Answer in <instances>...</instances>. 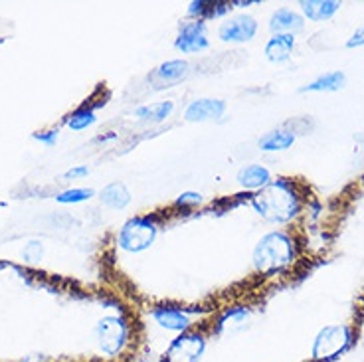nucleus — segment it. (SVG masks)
I'll return each mask as SVG.
<instances>
[{
	"label": "nucleus",
	"mask_w": 364,
	"mask_h": 362,
	"mask_svg": "<svg viewBox=\"0 0 364 362\" xmlns=\"http://www.w3.org/2000/svg\"><path fill=\"white\" fill-rule=\"evenodd\" d=\"M255 212L267 222H289L299 212V198L285 181H273L252 196Z\"/></svg>",
	"instance_id": "nucleus-1"
},
{
	"label": "nucleus",
	"mask_w": 364,
	"mask_h": 362,
	"mask_svg": "<svg viewBox=\"0 0 364 362\" xmlns=\"http://www.w3.org/2000/svg\"><path fill=\"white\" fill-rule=\"evenodd\" d=\"M295 247L291 238L283 232H272L259 240V244L254 250V267L264 275H272L282 272L293 262Z\"/></svg>",
	"instance_id": "nucleus-2"
},
{
	"label": "nucleus",
	"mask_w": 364,
	"mask_h": 362,
	"mask_svg": "<svg viewBox=\"0 0 364 362\" xmlns=\"http://www.w3.org/2000/svg\"><path fill=\"white\" fill-rule=\"evenodd\" d=\"M155 238L156 226L151 218H131L119 232V247L131 254H139V252H145L146 247H151Z\"/></svg>",
	"instance_id": "nucleus-3"
},
{
	"label": "nucleus",
	"mask_w": 364,
	"mask_h": 362,
	"mask_svg": "<svg viewBox=\"0 0 364 362\" xmlns=\"http://www.w3.org/2000/svg\"><path fill=\"white\" fill-rule=\"evenodd\" d=\"M353 341L350 329L345 325H331L318 331L313 343V358L315 361H333L338 354L345 353Z\"/></svg>",
	"instance_id": "nucleus-4"
},
{
	"label": "nucleus",
	"mask_w": 364,
	"mask_h": 362,
	"mask_svg": "<svg viewBox=\"0 0 364 362\" xmlns=\"http://www.w3.org/2000/svg\"><path fill=\"white\" fill-rule=\"evenodd\" d=\"M101 353L117 356L129 341V325L123 317H103L95 326Z\"/></svg>",
	"instance_id": "nucleus-5"
},
{
	"label": "nucleus",
	"mask_w": 364,
	"mask_h": 362,
	"mask_svg": "<svg viewBox=\"0 0 364 362\" xmlns=\"http://www.w3.org/2000/svg\"><path fill=\"white\" fill-rule=\"evenodd\" d=\"M204 351H206V339L200 333L186 331L171 343L166 351V362H200Z\"/></svg>",
	"instance_id": "nucleus-6"
},
{
	"label": "nucleus",
	"mask_w": 364,
	"mask_h": 362,
	"mask_svg": "<svg viewBox=\"0 0 364 362\" xmlns=\"http://www.w3.org/2000/svg\"><path fill=\"white\" fill-rule=\"evenodd\" d=\"M208 30H206V22L202 20H192L182 24L178 38H176V50H181L182 54H194L208 48Z\"/></svg>",
	"instance_id": "nucleus-7"
},
{
	"label": "nucleus",
	"mask_w": 364,
	"mask_h": 362,
	"mask_svg": "<svg viewBox=\"0 0 364 362\" xmlns=\"http://www.w3.org/2000/svg\"><path fill=\"white\" fill-rule=\"evenodd\" d=\"M257 32V22L252 16H236L226 20L218 30L220 40L224 42H250Z\"/></svg>",
	"instance_id": "nucleus-8"
},
{
	"label": "nucleus",
	"mask_w": 364,
	"mask_h": 362,
	"mask_svg": "<svg viewBox=\"0 0 364 362\" xmlns=\"http://www.w3.org/2000/svg\"><path fill=\"white\" fill-rule=\"evenodd\" d=\"M226 111V103L222 100H196L184 111V119L191 123H200L210 119H220Z\"/></svg>",
	"instance_id": "nucleus-9"
},
{
	"label": "nucleus",
	"mask_w": 364,
	"mask_h": 362,
	"mask_svg": "<svg viewBox=\"0 0 364 362\" xmlns=\"http://www.w3.org/2000/svg\"><path fill=\"white\" fill-rule=\"evenodd\" d=\"M153 319L159 326L173 333H186L191 326V317L176 307H159L153 311Z\"/></svg>",
	"instance_id": "nucleus-10"
},
{
	"label": "nucleus",
	"mask_w": 364,
	"mask_h": 362,
	"mask_svg": "<svg viewBox=\"0 0 364 362\" xmlns=\"http://www.w3.org/2000/svg\"><path fill=\"white\" fill-rule=\"evenodd\" d=\"M303 26H305L303 16L291 9L275 10L269 20V30L273 34H291L293 36L295 32H301Z\"/></svg>",
	"instance_id": "nucleus-11"
},
{
	"label": "nucleus",
	"mask_w": 364,
	"mask_h": 362,
	"mask_svg": "<svg viewBox=\"0 0 364 362\" xmlns=\"http://www.w3.org/2000/svg\"><path fill=\"white\" fill-rule=\"evenodd\" d=\"M237 182L246 191H262L272 182V174L262 164H247L237 172Z\"/></svg>",
	"instance_id": "nucleus-12"
},
{
	"label": "nucleus",
	"mask_w": 364,
	"mask_h": 362,
	"mask_svg": "<svg viewBox=\"0 0 364 362\" xmlns=\"http://www.w3.org/2000/svg\"><path fill=\"white\" fill-rule=\"evenodd\" d=\"M295 38L291 34H275V36L265 44V58L273 64H282L291 58Z\"/></svg>",
	"instance_id": "nucleus-13"
},
{
	"label": "nucleus",
	"mask_w": 364,
	"mask_h": 362,
	"mask_svg": "<svg viewBox=\"0 0 364 362\" xmlns=\"http://www.w3.org/2000/svg\"><path fill=\"white\" fill-rule=\"evenodd\" d=\"M338 9H341V2H337V0H303L301 2L303 14L313 22L333 18Z\"/></svg>",
	"instance_id": "nucleus-14"
},
{
	"label": "nucleus",
	"mask_w": 364,
	"mask_h": 362,
	"mask_svg": "<svg viewBox=\"0 0 364 362\" xmlns=\"http://www.w3.org/2000/svg\"><path fill=\"white\" fill-rule=\"evenodd\" d=\"M188 68L191 65L186 64L184 60H171V62H164L159 70L155 72V78L156 82L161 83H178L181 80H184L186 75H188Z\"/></svg>",
	"instance_id": "nucleus-15"
},
{
	"label": "nucleus",
	"mask_w": 364,
	"mask_h": 362,
	"mask_svg": "<svg viewBox=\"0 0 364 362\" xmlns=\"http://www.w3.org/2000/svg\"><path fill=\"white\" fill-rule=\"evenodd\" d=\"M100 200L105 206H109V208L121 210L131 202V194H129L127 186L123 182H111L109 186H105L101 191Z\"/></svg>",
	"instance_id": "nucleus-16"
},
{
	"label": "nucleus",
	"mask_w": 364,
	"mask_h": 362,
	"mask_svg": "<svg viewBox=\"0 0 364 362\" xmlns=\"http://www.w3.org/2000/svg\"><path fill=\"white\" fill-rule=\"evenodd\" d=\"M293 143H295V135H293L291 131L277 129V131H272V133H267V135L259 139V149L267 151V153H272V151H285Z\"/></svg>",
	"instance_id": "nucleus-17"
},
{
	"label": "nucleus",
	"mask_w": 364,
	"mask_h": 362,
	"mask_svg": "<svg viewBox=\"0 0 364 362\" xmlns=\"http://www.w3.org/2000/svg\"><path fill=\"white\" fill-rule=\"evenodd\" d=\"M174 103L173 101H161V103H151V105H143V107L135 109V117L143 119V121H153V123H161L164 119L173 113Z\"/></svg>",
	"instance_id": "nucleus-18"
},
{
	"label": "nucleus",
	"mask_w": 364,
	"mask_h": 362,
	"mask_svg": "<svg viewBox=\"0 0 364 362\" xmlns=\"http://www.w3.org/2000/svg\"><path fill=\"white\" fill-rule=\"evenodd\" d=\"M232 9L230 6V2H192L191 9H188V14L191 16H196V20H202L204 18H214V16H222L224 12Z\"/></svg>",
	"instance_id": "nucleus-19"
},
{
	"label": "nucleus",
	"mask_w": 364,
	"mask_h": 362,
	"mask_svg": "<svg viewBox=\"0 0 364 362\" xmlns=\"http://www.w3.org/2000/svg\"><path fill=\"white\" fill-rule=\"evenodd\" d=\"M346 82V75L343 72H328L325 75L317 78L315 82L305 85L303 91H337L341 90Z\"/></svg>",
	"instance_id": "nucleus-20"
},
{
	"label": "nucleus",
	"mask_w": 364,
	"mask_h": 362,
	"mask_svg": "<svg viewBox=\"0 0 364 362\" xmlns=\"http://www.w3.org/2000/svg\"><path fill=\"white\" fill-rule=\"evenodd\" d=\"M95 123V113L91 109H77L72 117L68 119V127L72 131H83Z\"/></svg>",
	"instance_id": "nucleus-21"
},
{
	"label": "nucleus",
	"mask_w": 364,
	"mask_h": 362,
	"mask_svg": "<svg viewBox=\"0 0 364 362\" xmlns=\"http://www.w3.org/2000/svg\"><path fill=\"white\" fill-rule=\"evenodd\" d=\"M95 192L91 191V188H70V191L60 192L55 200L60 202V204H77V202H85V200H90Z\"/></svg>",
	"instance_id": "nucleus-22"
},
{
	"label": "nucleus",
	"mask_w": 364,
	"mask_h": 362,
	"mask_svg": "<svg viewBox=\"0 0 364 362\" xmlns=\"http://www.w3.org/2000/svg\"><path fill=\"white\" fill-rule=\"evenodd\" d=\"M247 319H250V313H247L244 307H232L230 311L224 313V317L220 319V326H244Z\"/></svg>",
	"instance_id": "nucleus-23"
},
{
	"label": "nucleus",
	"mask_w": 364,
	"mask_h": 362,
	"mask_svg": "<svg viewBox=\"0 0 364 362\" xmlns=\"http://www.w3.org/2000/svg\"><path fill=\"white\" fill-rule=\"evenodd\" d=\"M42 254H44V247H42V244H38V242H30V244L24 247L22 257H24L26 262H38V260H42Z\"/></svg>",
	"instance_id": "nucleus-24"
},
{
	"label": "nucleus",
	"mask_w": 364,
	"mask_h": 362,
	"mask_svg": "<svg viewBox=\"0 0 364 362\" xmlns=\"http://www.w3.org/2000/svg\"><path fill=\"white\" fill-rule=\"evenodd\" d=\"M202 196L198 192H182L181 196L176 198L178 206H188V204H200Z\"/></svg>",
	"instance_id": "nucleus-25"
},
{
	"label": "nucleus",
	"mask_w": 364,
	"mask_h": 362,
	"mask_svg": "<svg viewBox=\"0 0 364 362\" xmlns=\"http://www.w3.org/2000/svg\"><path fill=\"white\" fill-rule=\"evenodd\" d=\"M34 139L48 147H54L55 143H58V131H44V133H36Z\"/></svg>",
	"instance_id": "nucleus-26"
},
{
	"label": "nucleus",
	"mask_w": 364,
	"mask_h": 362,
	"mask_svg": "<svg viewBox=\"0 0 364 362\" xmlns=\"http://www.w3.org/2000/svg\"><path fill=\"white\" fill-rule=\"evenodd\" d=\"M346 46H348V48H360V46H364V26L356 28V32L350 36V40L346 42Z\"/></svg>",
	"instance_id": "nucleus-27"
},
{
	"label": "nucleus",
	"mask_w": 364,
	"mask_h": 362,
	"mask_svg": "<svg viewBox=\"0 0 364 362\" xmlns=\"http://www.w3.org/2000/svg\"><path fill=\"white\" fill-rule=\"evenodd\" d=\"M90 174V169L87 166H75V169H70V171L65 172L64 176L65 179H83V176H87Z\"/></svg>",
	"instance_id": "nucleus-28"
}]
</instances>
